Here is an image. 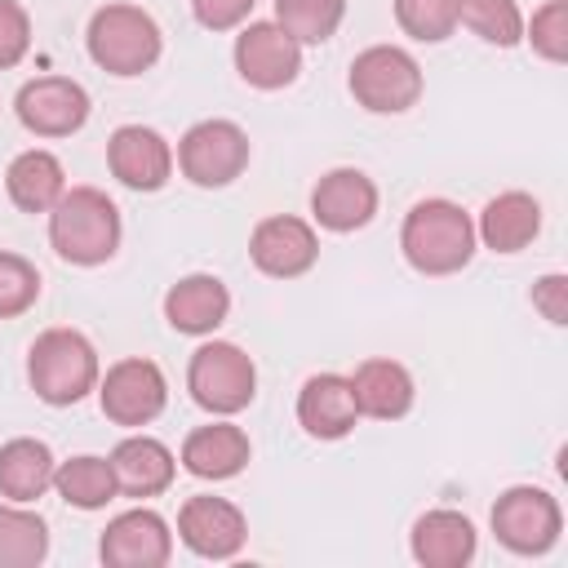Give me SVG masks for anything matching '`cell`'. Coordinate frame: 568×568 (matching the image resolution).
Wrapping results in <instances>:
<instances>
[{"mask_svg":"<svg viewBox=\"0 0 568 568\" xmlns=\"http://www.w3.org/2000/svg\"><path fill=\"white\" fill-rule=\"evenodd\" d=\"M49 244L71 266H102L120 248V209L98 186H67L49 209Z\"/></svg>","mask_w":568,"mask_h":568,"instance_id":"cell-1","label":"cell"},{"mask_svg":"<svg viewBox=\"0 0 568 568\" xmlns=\"http://www.w3.org/2000/svg\"><path fill=\"white\" fill-rule=\"evenodd\" d=\"M399 248L417 275H453L475 257V222L453 200H417L399 226Z\"/></svg>","mask_w":568,"mask_h":568,"instance_id":"cell-2","label":"cell"},{"mask_svg":"<svg viewBox=\"0 0 568 568\" xmlns=\"http://www.w3.org/2000/svg\"><path fill=\"white\" fill-rule=\"evenodd\" d=\"M98 351L75 328H44L27 351V382L53 408L80 404L89 390H98Z\"/></svg>","mask_w":568,"mask_h":568,"instance_id":"cell-3","label":"cell"},{"mask_svg":"<svg viewBox=\"0 0 568 568\" xmlns=\"http://www.w3.org/2000/svg\"><path fill=\"white\" fill-rule=\"evenodd\" d=\"M84 44H89V58L102 71L129 80V75H142L160 62L164 36H160V22L138 4H102L89 18Z\"/></svg>","mask_w":568,"mask_h":568,"instance_id":"cell-4","label":"cell"},{"mask_svg":"<svg viewBox=\"0 0 568 568\" xmlns=\"http://www.w3.org/2000/svg\"><path fill=\"white\" fill-rule=\"evenodd\" d=\"M351 98L373 111V115H399L408 106H417L422 98V67L408 49L399 44H373L364 53H355L351 75H346Z\"/></svg>","mask_w":568,"mask_h":568,"instance_id":"cell-5","label":"cell"},{"mask_svg":"<svg viewBox=\"0 0 568 568\" xmlns=\"http://www.w3.org/2000/svg\"><path fill=\"white\" fill-rule=\"evenodd\" d=\"M191 399L213 417H235L257 395V368L235 342H204L186 364Z\"/></svg>","mask_w":568,"mask_h":568,"instance_id":"cell-6","label":"cell"},{"mask_svg":"<svg viewBox=\"0 0 568 568\" xmlns=\"http://www.w3.org/2000/svg\"><path fill=\"white\" fill-rule=\"evenodd\" d=\"M178 169L204 191L231 186L248 169V133L235 120H200L178 142Z\"/></svg>","mask_w":568,"mask_h":568,"instance_id":"cell-7","label":"cell"},{"mask_svg":"<svg viewBox=\"0 0 568 568\" xmlns=\"http://www.w3.org/2000/svg\"><path fill=\"white\" fill-rule=\"evenodd\" d=\"M493 532L510 555H546L564 532V510L546 488L515 484L493 501Z\"/></svg>","mask_w":568,"mask_h":568,"instance_id":"cell-8","label":"cell"},{"mask_svg":"<svg viewBox=\"0 0 568 568\" xmlns=\"http://www.w3.org/2000/svg\"><path fill=\"white\" fill-rule=\"evenodd\" d=\"M98 404H102V417L115 422V426H146L164 413L169 404V382L160 373L155 359H142V355H129L120 364L106 368V377H98Z\"/></svg>","mask_w":568,"mask_h":568,"instance_id":"cell-9","label":"cell"},{"mask_svg":"<svg viewBox=\"0 0 568 568\" xmlns=\"http://www.w3.org/2000/svg\"><path fill=\"white\" fill-rule=\"evenodd\" d=\"M13 111H18V124L36 138H71L84 129L93 102H89L84 84L67 80V75H36L18 89Z\"/></svg>","mask_w":568,"mask_h":568,"instance_id":"cell-10","label":"cell"},{"mask_svg":"<svg viewBox=\"0 0 568 568\" xmlns=\"http://www.w3.org/2000/svg\"><path fill=\"white\" fill-rule=\"evenodd\" d=\"M235 71L244 84L271 93L297 80L302 71V44L280 22H248L235 36Z\"/></svg>","mask_w":568,"mask_h":568,"instance_id":"cell-11","label":"cell"},{"mask_svg":"<svg viewBox=\"0 0 568 568\" xmlns=\"http://www.w3.org/2000/svg\"><path fill=\"white\" fill-rule=\"evenodd\" d=\"M248 257L262 275L271 280H297L315 266L320 257V235L306 217H293V213H275V217H262L248 235Z\"/></svg>","mask_w":568,"mask_h":568,"instance_id":"cell-12","label":"cell"},{"mask_svg":"<svg viewBox=\"0 0 568 568\" xmlns=\"http://www.w3.org/2000/svg\"><path fill=\"white\" fill-rule=\"evenodd\" d=\"M178 537L200 559H235L244 550L248 524H244V515H240L235 501L213 497V493H200V497H186L182 501V510H178Z\"/></svg>","mask_w":568,"mask_h":568,"instance_id":"cell-13","label":"cell"},{"mask_svg":"<svg viewBox=\"0 0 568 568\" xmlns=\"http://www.w3.org/2000/svg\"><path fill=\"white\" fill-rule=\"evenodd\" d=\"M98 555L106 568H164L173 555V532H169L164 515L138 506V510L115 515L102 528Z\"/></svg>","mask_w":568,"mask_h":568,"instance_id":"cell-14","label":"cell"},{"mask_svg":"<svg viewBox=\"0 0 568 568\" xmlns=\"http://www.w3.org/2000/svg\"><path fill=\"white\" fill-rule=\"evenodd\" d=\"M106 169L129 191H160L173 178V146L146 124H120L106 138Z\"/></svg>","mask_w":568,"mask_h":568,"instance_id":"cell-15","label":"cell"},{"mask_svg":"<svg viewBox=\"0 0 568 568\" xmlns=\"http://www.w3.org/2000/svg\"><path fill=\"white\" fill-rule=\"evenodd\" d=\"M373 213H377V186L364 169H328L311 191V217L333 235H351L368 226Z\"/></svg>","mask_w":568,"mask_h":568,"instance_id":"cell-16","label":"cell"},{"mask_svg":"<svg viewBox=\"0 0 568 568\" xmlns=\"http://www.w3.org/2000/svg\"><path fill=\"white\" fill-rule=\"evenodd\" d=\"M297 422L311 439H346L359 422L351 377L342 373H315L297 390Z\"/></svg>","mask_w":568,"mask_h":568,"instance_id":"cell-17","label":"cell"},{"mask_svg":"<svg viewBox=\"0 0 568 568\" xmlns=\"http://www.w3.org/2000/svg\"><path fill=\"white\" fill-rule=\"evenodd\" d=\"M111 470H115V488L124 497H155L173 484L178 475V457L169 453V444H160L155 435H129L111 448Z\"/></svg>","mask_w":568,"mask_h":568,"instance_id":"cell-18","label":"cell"},{"mask_svg":"<svg viewBox=\"0 0 568 568\" xmlns=\"http://www.w3.org/2000/svg\"><path fill=\"white\" fill-rule=\"evenodd\" d=\"M408 546H413V559H417L422 568H462V564L475 559L479 537H475V524H470L462 510L439 506V510H426V515L413 524Z\"/></svg>","mask_w":568,"mask_h":568,"instance_id":"cell-19","label":"cell"},{"mask_svg":"<svg viewBox=\"0 0 568 568\" xmlns=\"http://www.w3.org/2000/svg\"><path fill=\"white\" fill-rule=\"evenodd\" d=\"M226 315H231V293L217 275H186L164 293V320L186 337H209Z\"/></svg>","mask_w":568,"mask_h":568,"instance_id":"cell-20","label":"cell"},{"mask_svg":"<svg viewBox=\"0 0 568 568\" xmlns=\"http://www.w3.org/2000/svg\"><path fill=\"white\" fill-rule=\"evenodd\" d=\"M248 457H253L248 435L235 422H209L182 439V466L195 479H231L248 466Z\"/></svg>","mask_w":568,"mask_h":568,"instance_id":"cell-21","label":"cell"},{"mask_svg":"<svg viewBox=\"0 0 568 568\" xmlns=\"http://www.w3.org/2000/svg\"><path fill=\"white\" fill-rule=\"evenodd\" d=\"M351 390H355V408L359 417H377V422H395L413 408V373L399 359H364L351 373Z\"/></svg>","mask_w":568,"mask_h":568,"instance_id":"cell-22","label":"cell"},{"mask_svg":"<svg viewBox=\"0 0 568 568\" xmlns=\"http://www.w3.org/2000/svg\"><path fill=\"white\" fill-rule=\"evenodd\" d=\"M541 231V204L528 191H501L484 204L475 222V240H484L493 253H519Z\"/></svg>","mask_w":568,"mask_h":568,"instance_id":"cell-23","label":"cell"},{"mask_svg":"<svg viewBox=\"0 0 568 568\" xmlns=\"http://www.w3.org/2000/svg\"><path fill=\"white\" fill-rule=\"evenodd\" d=\"M53 470H58V462L44 439L18 435V439L0 444V497L4 501L31 506L36 497H44L53 488Z\"/></svg>","mask_w":568,"mask_h":568,"instance_id":"cell-24","label":"cell"},{"mask_svg":"<svg viewBox=\"0 0 568 568\" xmlns=\"http://www.w3.org/2000/svg\"><path fill=\"white\" fill-rule=\"evenodd\" d=\"M4 191L22 213H49L58 204V195L67 191L62 160L53 151H40V146L13 155L4 169Z\"/></svg>","mask_w":568,"mask_h":568,"instance_id":"cell-25","label":"cell"},{"mask_svg":"<svg viewBox=\"0 0 568 568\" xmlns=\"http://www.w3.org/2000/svg\"><path fill=\"white\" fill-rule=\"evenodd\" d=\"M53 488L67 506L75 510H102L120 488H115V470L106 457H93V453H80L71 462H58L53 470Z\"/></svg>","mask_w":568,"mask_h":568,"instance_id":"cell-26","label":"cell"},{"mask_svg":"<svg viewBox=\"0 0 568 568\" xmlns=\"http://www.w3.org/2000/svg\"><path fill=\"white\" fill-rule=\"evenodd\" d=\"M49 555V524L22 501L0 506V568H36Z\"/></svg>","mask_w":568,"mask_h":568,"instance_id":"cell-27","label":"cell"},{"mask_svg":"<svg viewBox=\"0 0 568 568\" xmlns=\"http://www.w3.org/2000/svg\"><path fill=\"white\" fill-rule=\"evenodd\" d=\"M457 22L497 49H510L524 40V13L515 0H457Z\"/></svg>","mask_w":568,"mask_h":568,"instance_id":"cell-28","label":"cell"},{"mask_svg":"<svg viewBox=\"0 0 568 568\" xmlns=\"http://www.w3.org/2000/svg\"><path fill=\"white\" fill-rule=\"evenodd\" d=\"M346 0H275V22L297 44H324L342 27Z\"/></svg>","mask_w":568,"mask_h":568,"instance_id":"cell-29","label":"cell"},{"mask_svg":"<svg viewBox=\"0 0 568 568\" xmlns=\"http://www.w3.org/2000/svg\"><path fill=\"white\" fill-rule=\"evenodd\" d=\"M395 22L422 44H439L457 31V0H395Z\"/></svg>","mask_w":568,"mask_h":568,"instance_id":"cell-30","label":"cell"},{"mask_svg":"<svg viewBox=\"0 0 568 568\" xmlns=\"http://www.w3.org/2000/svg\"><path fill=\"white\" fill-rule=\"evenodd\" d=\"M524 40L532 44V53H541L546 62H568V0H546L532 22L524 27Z\"/></svg>","mask_w":568,"mask_h":568,"instance_id":"cell-31","label":"cell"},{"mask_svg":"<svg viewBox=\"0 0 568 568\" xmlns=\"http://www.w3.org/2000/svg\"><path fill=\"white\" fill-rule=\"evenodd\" d=\"M36 297H40V271L18 253H0V320L31 311Z\"/></svg>","mask_w":568,"mask_h":568,"instance_id":"cell-32","label":"cell"},{"mask_svg":"<svg viewBox=\"0 0 568 568\" xmlns=\"http://www.w3.org/2000/svg\"><path fill=\"white\" fill-rule=\"evenodd\" d=\"M31 49V18L18 0H0V71L18 67Z\"/></svg>","mask_w":568,"mask_h":568,"instance_id":"cell-33","label":"cell"},{"mask_svg":"<svg viewBox=\"0 0 568 568\" xmlns=\"http://www.w3.org/2000/svg\"><path fill=\"white\" fill-rule=\"evenodd\" d=\"M257 0H191V13L204 31H231L253 13Z\"/></svg>","mask_w":568,"mask_h":568,"instance_id":"cell-34","label":"cell"},{"mask_svg":"<svg viewBox=\"0 0 568 568\" xmlns=\"http://www.w3.org/2000/svg\"><path fill=\"white\" fill-rule=\"evenodd\" d=\"M532 306H537L555 328H564V324H568V275H559V271L541 275V280L532 284Z\"/></svg>","mask_w":568,"mask_h":568,"instance_id":"cell-35","label":"cell"}]
</instances>
